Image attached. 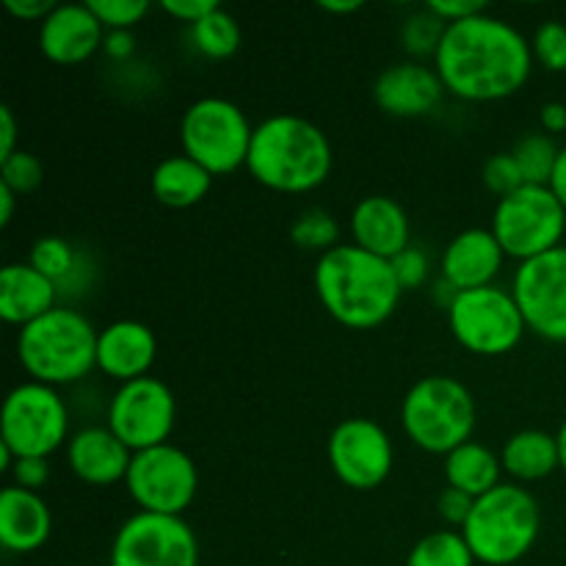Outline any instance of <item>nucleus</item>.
Listing matches in <instances>:
<instances>
[{
    "label": "nucleus",
    "mask_w": 566,
    "mask_h": 566,
    "mask_svg": "<svg viewBox=\"0 0 566 566\" xmlns=\"http://www.w3.org/2000/svg\"><path fill=\"white\" fill-rule=\"evenodd\" d=\"M66 462L83 484L111 486L127 479L133 451L108 426H88L66 442Z\"/></svg>",
    "instance_id": "20"
},
{
    "label": "nucleus",
    "mask_w": 566,
    "mask_h": 566,
    "mask_svg": "<svg viewBox=\"0 0 566 566\" xmlns=\"http://www.w3.org/2000/svg\"><path fill=\"white\" fill-rule=\"evenodd\" d=\"M332 144L310 119L269 116L254 127L247 169L260 186L280 193H310L332 175Z\"/></svg>",
    "instance_id": "3"
},
{
    "label": "nucleus",
    "mask_w": 566,
    "mask_h": 566,
    "mask_svg": "<svg viewBox=\"0 0 566 566\" xmlns=\"http://www.w3.org/2000/svg\"><path fill=\"white\" fill-rule=\"evenodd\" d=\"M426 9H429L431 14L440 17L446 25H451V22L468 20V17L481 14V11H486V6L475 3V0H429V3H426Z\"/></svg>",
    "instance_id": "40"
},
{
    "label": "nucleus",
    "mask_w": 566,
    "mask_h": 566,
    "mask_svg": "<svg viewBox=\"0 0 566 566\" xmlns=\"http://www.w3.org/2000/svg\"><path fill=\"white\" fill-rule=\"evenodd\" d=\"M512 293L525 326L542 340L566 343V247L517 265Z\"/></svg>",
    "instance_id": "14"
},
{
    "label": "nucleus",
    "mask_w": 566,
    "mask_h": 566,
    "mask_svg": "<svg viewBox=\"0 0 566 566\" xmlns=\"http://www.w3.org/2000/svg\"><path fill=\"white\" fill-rule=\"evenodd\" d=\"M448 326L459 346L481 357L514 352L528 329L514 293L497 285L457 293L448 307Z\"/></svg>",
    "instance_id": "10"
},
{
    "label": "nucleus",
    "mask_w": 566,
    "mask_h": 566,
    "mask_svg": "<svg viewBox=\"0 0 566 566\" xmlns=\"http://www.w3.org/2000/svg\"><path fill=\"white\" fill-rule=\"evenodd\" d=\"M70 434V412L55 387L22 381L6 396L0 415V446L17 459H48Z\"/></svg>",
    "instance_id": "9"
},
{
    "label": "nucleus",
    "mask_w": 566,
    "mask_h": 566,
    "mask_svg": "<svg viewBox=\"0 0 566 566\" xmlns=\"http://www.w3.org/2000/svg\"><path fill=\"white\" fill-rule=\"evenodd\" d=\"M155 357L158 340L142 321H116L97 335V368L119 385L149 376Z\"/></svg>",
    "instance_id": "18"
},
{
    "label": "nucleus",
    "mask_w": 566,
    "mask_h": 566,
    "mask_svg": "<svg viewBox=\"0 0 566 566\" xmlns=\"http://www.w3.org/2000/svg\"><path fill=\"white\" fill-rule=\"evenodd\" d=\"M401 423L420 451L448 457L473 437L475 401L453 376H426L403 398Z\"/></svg>",
    "instance_id": "6"
},
{
    "label": "nucleus",
    "mask_w": 566,
    "mask_h": 566,
    "mask_svg": "<svg viewBox=\"0 0 566 566\" xmlns=\"http://www.w3.org/2000/svg\"><path fill=\"white\" fill-rule=\"evenodd\" d=\"M407 566H475L462 531H434L409 551Z\"/></svg>",
    "instance_id": "28"
},
{
    "label": "nucleus",
    "mask_w": 566,
    "mask_h": 566,
    "mask_svg": "<svg viewBox=\"0 0 566 566\" xmlns=\"http://www.w3.org/2000/svg\"><path fill=\"white\" fill-rule=\"evenodd\" d=\"M484 186L490 188L492 193H497V199L509 197V193L520 191V188L525 186L523 175H520V166L512 153H497L486 160Z\"/></svg>",
    "instance_id": "36"
},
{
    "label": "nucleus",
    "mask_w": 566,
    "mask_h": 566,
    "mask_svg": "<svg viewBox=\"0 0 566 566\" xmlns=\"http://www.w3.org/2000/svg\"><path fill=\"white\" fill-rule=\"evenodd\" d=\"M125 486L142 512L182 517V512L197 497L199 470L186 451L166 442V446L133 453Z\"/></svg>",
    "instance_id": "11"
},
{
    "label": "nucleus",
    "mask_w": 566,
    "mask_h": 566,
    "mask_svg": "<svg viewBox=\"0 0 566 566\" xmlns=\"http://www.w3.org/2000/svg\"><path fill=\"white\" fill-rule=\"evenodd\" d=\"M534 53L512 22L486 11L451 22L434 55L446 92L468 103H497L528 83Z\"/></svg>",
    "instance_id": "1"
},
{
    "label": "nucleus",
    "mask_w": 566,
    "mask_h": 566,
    "mask_svg": "<svg viewBox=\"0 0 566 566\" xmlns=\"http://www.w3.org/2000/svg\"><path fill=\"white\" fill-rule=\"evenodd\" d=\"M17 153V119L9 105H0V160Z\"/></svg>",
    "instance_id": "44"
},
{
    "label": "nucleus",
    "mask_w": 566,
    "mask_h": 566,
    "mask_svg": "<svg viewBox=\"0 0 566 566\" xmlns=\"http://www.w3.org/2000/svg\"><path fill=\"white\" fill-rule=\"evenodd\" d=\"M11 479H14V486H22V490L39 492L50 479V464L48 459H33V457H22L11 464Z\"/></svg>",
    "instance_id": "39"
},
{
    "label": "nucleus",
    "mask_w": 566,
    "mask_h": 566,
    "mask_svg": "<svg viewBox=\"0 0 566 566\" xmlns=\"http://www.w3.org/2000/svg\"><path fill=\"white\" fill-rule=\"evenodd\" d=\"M53 517L39 492L6 486L0 492V545L9 553H33L50 539Z\"/></svg>",
    "instance_id": "22"
},
{
    "label": "nucleus",
    "mask_w": 566,
    "mask_h": 566,
    "mask_svg": "<svg viewBox=\"0 0 566 566\" xmlns=\"http://www.w3.org/2000/svg\"><path fill=\"white\" fill-rule=\"evenodd\" d=\"M97 335L92 321L59 304L17 337V357L31 381L48 387L75 385L97 368Z\"/></svg>",
    "instance_id": "4"
},
{
    "label": "nucleus",
    "mask_w": 566,
    "mask_h": 566,
    "mask_svg": "<svg viewBox=\"0 0 566 566\" xmlns=\"http://www.w3.org/2000/svg\"><path fill=\"white\" fill-rule=\"evenodd\" d=\"M59 287L31 263H9L0 271V315L6 324L28 326L59 307Z\"/></svg>",
    "instance_id": "23"
},
{
    "label": "nucleus",
    "mask_w": 566,
    "mask_h": 566,
    "mask_svg": "<svg viewBox=\"0 0 566 566\" xmlns=\"http://www.w3.org/2000/svg\"><path fill=\"white\" fill-rule=\"evenodd\" d=\"M392 271H396V280L401 285V291H418L429 280V258H426L420 249L409 247L403 249L398 258L390 260Z\"/></svg>",
    "instance_id": "37"
},
{
    "label": "nucleus",
    "mask_w": 566,
    "mask_h": 566,
    "mask_svg": "<svg viewBox=\"0 0 566 566\" xmlns=\"http://www.w3.org/2000/svg\"><path fill=\"white\" fill-rule=\"evenodd\" d=\"M321 9L326 14H354V11L363 9V0H324Z\"/></svg>",
    "instance_id": "48"
},
{
    "label": "nucleus",
    "mask_w": 566,
    "mask_h": 566,
    "mask_svg": "<svg viewBox=\"0 0 566 566\" xmlns=\"http://www.w3.org/2000/svg\"><path fill=\"white\" fill-rule=\"evenodd\" d=\"M490 230L506 258L525 263L562 247L566 208L551 186H523L520 191L497 199Z\"/></svg>",
    "instance_id": "8"
},
{
    "label": "nucleus",
    "mask_w": 566,
    "mask_h": 566,
    "mask_svg": "<svg viewBox=\"0 0 566 566\" xmlns=\"http://www.w3.org/2000/svg\"><path fill=\"white\" fill-rule=\"evenodd\" d=\"M160 9L169 17H175V20L197 25L199 20H205V17L210 14V11L219 9V3H213V0H164Z\"/></svg>",
    "instance_id": "41"
},
{
    "label": "nucleus",
    "mask_w": 566,
    "mask_h": 566,
    "mask_svg": "<svg viewBox=\"0 0 566 566\" xmlns=\"http://www.w3.org/2000/svg\"><path fill=\"white\" fill-rule=\"evenodd\" d=\"M473 506L475 497L464 495L462 490H453V486H446V490L440 492V497H437V512H440V517L446 520L448 525H453V528H464V523H468L470 514H473Z\"/></svg>",
    "instance_id": "38"
},
{
    "label": "nucleus",
    "mask_w": 566,
    "mask_h": 566,
    "mask_svg": "<svg viewBox=\"0 0 566 566\" xmlns=\"http://www.w3.org/2000/svg\"><path fill=\"white\" fill-rule=\"evenodd\" d=\"M44 180V166L36 155L25 153V149H17L14 155H9L6 160H0V182L9 186L17 197L22 193H31L42 186Z\"/></svg>",
    "instance_id": "33"
},
{
    "label": "nucleus",
    "mask_w": 566,
    "mask_h": 566,
    "mask_svg": "<svg viewBox=\"0 0 566 566\" xmlns=\"http://www.w3.org/2000/svg\"><path fill=\"white\" fill-rule=\"evenodd\" d=\"M442 86L434 66H426L420 61H403L392 64L376 77L374 99L385 114L412 119V116H426L440 105Z\"/></svg>",
    "instance_id": "17"
},
{
    "label": "nucleus",
    "mask_w": 566,
    "mask_h": 566,
    "mask_svg": "<svg viewBox=\"0 0 566 566\" xmlns=\"http://www.w3.org/2000/svg\"><path fill=\"white\" fill-rule=\"evenodd\" d=\"M105 31H133L149 14L147 0H88Z\"/></svg>",
    "instance_id": "35"
},
{
    "label": "nucleus",
    "mask_w": 566,
    "mask_h": 566,
    "mask_svg": "<svg viewBox=\"0 0 566 566\" xmlns=\"http://www.w3.org/2000/svg\"><path fill=\"white\" fill-rule=\"evenodd\" d=\"M313 280L326 313L348 329L381 326L392 318L403 293L390 260L354 243H340L321 254Z\"/></svg>",
    "instance_id": "2"
},
{
    "label": "nucleus",
    "mask_w": 566,
    "mask_h": 566,
    "mask_svg": "<svg viewBox=\"0 0 566 566\" xmlns=\"http://www.w3.org/2000/svg\"><path fill=\"white\" fill-rule=\"evenodd\" d=\"M213 186V175L188 155L164 158L153 171V193L164 208L186 210L202 202Z\"/></svg>",
    "instance_id": "24"
},
{
    "label": "nucleus",
    "mask_w": 566,
    "mask_h": 566,
    "mask_svg": "<svg viewBox=\"0 0 566 566\" xmlns=\"http://www.w3.org/2000/svg\"><path fill=\"white\" fill-rule=\"evenodd\" d=\"M506 260V252L501 249L492 230H464L448 243L442 254V280L453 291H479L490 287L495 276L501 274V265Z\"/></svg>",
    "instance_id": "19"
},
{
    "label": "nucleus",
    "mask_w": 566,
    "mask_h": 566,
    "mask_svg": "<svg viewBox=\"0 0 566 566\" xmlns=\"http://www.w3.org/2000/svg\"><path fill=\"white\" fill-rule=\"evenodd\" d=\"M539 503L525 486L501 484L479 497L462 536L475 562L486 566L517 564L539 539Z\"/></svg>",
    "instance_id": "5"
},
{
    "label": "nucleus",
    "mask_w": 566,
    "mask_h": 566,
    "mask_svg": "<svg viewBox=\"0 0 566 566\" xmlns=\"http://www.w3.org/2000/svg\"><path fill=\"white\" fill-rule=\"evenodd\" d=\"M326 457L337 479L357 492H370L385 484L396 462L387 431L368 418L337 423L329 434Z\"/></svg>",
    "instance_id": "15"
},
{
    "label": "nucleus",
    "mask_w": 566,
    "mask_h": 566,
    "mask_svg": "<svg viewBox=\"0 0 566 566\" xmlns=\"http://www.w3.org/2000/svg\"><path fill=\"white\" fill-rule=\"evenodd\" d=\"M542 130L547 136H558V133H566V105L564 103H545L542 105Z\"/></svg>",
    "instance_id": "45"
},
{
    "label": "nucleus",
    "mask_w": 566,
    "mask_h": 566,
    "mask_svg": "<svg viewBox=\"0 0 566 566\" xmlns=\"http://www.w3.org/2000/svg\"><path fill=\"white\" fill-rule=\"evenodd\" d=\"M191 39L199 53L208 55V59H230L241 48V25H238V20L230 11H224L219 6L205 20L191 25Z\"/></svg>",
    "instance_id": "27"
},
{
    "label": "nucleus",
    "mask_w": 566,
    "mask_h": 566,
    "mask_svg": "<svg viewBox=\"0 0 566 566\" xmlns=\"http://www.w3.org/2000/svg\"><path fill=\"white\" fill-rule=\"evenodd\" d=\"M409 219L407 210L390 197H365L352 213L354 247L392 260L409 249Z\"/></svg>",
    "instance_id": "21"
},
{
    "label": "nucleus",
    "mask_w": 566,
    "mask_h": 566,
    "mask_svg": "<svg viewBox=\"0 0 566 566\" xmlns=\"http://www.w3.org/2000/svg\"><path fill=\"white\" fill-rule=\"evenodd\" d=\"M14 205H17V193L11 191L9 186L0 182V227H6L14 216Z\"/></svg>",
    "instance_id": "47"
},
{
    "label": "nucleus",
    "mask_w": 566,
    "mask_h": 566,
    "mask_svg": "<svg viewBox=\"0 0 566 566\" xmlns=\"http://www.w3.org/2000/svg\"><path fill=\"white\" fill-rule=\"evenodd\" d=\"M177 423V401L155 376L127 381L108 403V429L133 453L166 446Z\"/></svg>",
    "instance_id": "13"
},
{
    "label": "nucleus",
    "mask_w": 566,
    "mask_h": 566,
    "mask_svg": "<svg viewBox=\"0 0 566 566\" xmlns=\"http://www.w3.org/2000/svg\"><path fill=\"white\" fill-rule=\"evenodd\" d=\"M551 191L556 193L558 202L566 208V147H562L556 160V169H553V180H551Z\"/></svg>",
    "instance_id": "46"
},
{
    "label": "nucleus",
    "mask_w": 566,
    "mask_h": 566,
    "mask_svg": "<svg viewBox=\"0 0 566 566\" xmlns=\"http://www.w3.org/2000/svg\"><path fill=\"white\" fill-rule=\"evenodd\" d=\"M558 153H562V147L547 133H528V136L520 138L512 155L517 160L525 186H551Z\"/></svg>",
    "instance_id": "29"
},
{
    "label": "nucleus",
    "mask_w": 566,
    "mask_h": 566,
    "mask_svg": "<svg viewBox=\"0 0 566 566\" xmlns=\"http://www.w3.org/2000/svg\"><path fill=\"white\" fill-rule=\"evenodd\" d=\"M103 50L108 59L125 61V59H130L133 50H136V39H133L130 31H105Z\"/></svg>",
    "instance_id": "43"
},
{
    "label": "nucleus",
    "mask_w": 566,
    "mask_h": 566,
    "mask_svg": "<svg viewBox=\"0 0 566 566\" xmlns=\"http://www.w3.org/2000/svg\"><path fill=\"white\" fill-rule=\"evenodd\" d=\"M108 566H199V542L182 517L138 512L111 542Z\"/></svg>",
    "instance_id": "12"
},
{
    "label": "nucleus",
    "mask_w": 566,
    "mask_h": 566,
    "mask_svg": "<svg viewBox=\"0 0 566 566\" xmlns=\"http://www.w3.org/2000/svg\"><path fill=\"white\" fill-rule=\"evenodd\" d=\"M105 28L88 3H59L39 25V50L61 66H75L103 50Z\"/></svg>",
    "instance_id": "16"
},
{
    "label": "nucleus",
    "mask_w": 566,
    "mask_h": 566,
    "mask_svg": "<svg viewBox=\"0 0 566 566\" xmlns=\"http://www.w3.org/2000/svg\"><path fill=\"white\" fill-rule=\"evenodd\" d=\"M446 28L448 25L440 20V17L431 14L429 9H423L418 11V14L409 17L407 25H403L401 31L403 44H407V50L412 55H420V59H423V55H431V59H434Z\"/></svg>",
    "instance_id": "32"
},
{
    "label": "nucleus",
    "mask_w": 566,
    "mask_h": 566,
    "mask_svg": "<svg viewBox=\"0 0 566 566\" xmlns=\"http://www.w3.org/2000/svg\"><path fill=\"white\" fill-rule=\"evenodd\" d=\"M254 127L235 103L202 97L191 103L180 122L182 155L197 160L213 177L232 175L247 166Z\"/></svg>",
    "instance_id": "7"
},
{
    "label": "nucleus",
    "mask_w": 566,
    "mask_h": 566,
    "mask_svg": "<svg viewBox=\"0 0 566 566\" xmlns=\"http://www.w3.org/2000/svg\"><path fill=\"white\" fill-rule=\"evenodd\" d=\"M28 263L36 271H42L48 280H53L61 293V287H64L66 282H75L77 269H81V254H77L75 247H72L70 241H64V238L48 235L39 238V241L33 243Z\"/></svg>",
    "instance_id": "30"
},
{
    "label": "nucleus",
    "mask_w": 566,
    "mask_h": 566,
    "mask_svg": "<svg viewBox=\"0 0 566 566\" xmlns=\"http://www.w3.org/2000/svg\"><path fill=\"white\" fill-rule=\"evenodd\" d=\"M291 238L298 249H304V252L326 254L335 247H340V243H337L340 227H337V219L332 213H326V210L321 208H310L293 221Z\"/></svg>",
    "instance_id": "31"
},
{
    "label": "nucleus",
    "mask_w": 566,
    "mask_h": 566,
    "mask_svg": "<svg viewBox=\"0 0 566 566\" xmlns=\"http://www.w3.org/2000/svg\"><path fill=\"white\" fill-rule=\"evenodd\" d=\"M556 442H558V462H562V470L566 473V420L562 423V429H558Z\"/></svg>",
    "instance_id": "49"
},
{
    "label": "nucleus",
    "mask_w": 566,
    "mask_h": 566,
    "mask_svg": "<svg viewBox=\"0 0 566 566\" xmlns=\"http://www.w3.org/2000/svg\"><path fill=\"white\" fill-rule=\"evenodd\" d=\"M59 3L53 0H3V9L9 11L11 17L22 22H39L42 25L44 17L55 9Z\"/></svg>",
    "instance_id": "42"
},
{
    "label": "nucleus",
    "mask_w": 566,
    "mask_h": 566,
    "mask_svg": "<svg viewBox=\"0 0 566 566\" xmlns=\"http://www.w3.org/2000/svg\"><path fill=\"white\" fill-rule=\"evenodd\" d=\"M501 457H495L481 442H464V446H459L457 451L446 457L448 486L462 490L464 495L475 497V501L495 490V486H501Z\"/></svg>",
    "instance_id": "25"
},
{
    "label": "nucleus",
    "mask_w": 566,
    "mask_h": 566,
    "mask_svg": "<svg viewBox=\"0 0 566 566\" xmlns=\"http://www.w3.org/2000/svg\"><path fill=\"white\" fill-rule=\"evenodd\" d=\"M501 464L512 479L517 481H542L562 468L558 462L556 437L539 429L517 431L512 440L503 446Z\"/></svg>",
    "instance_id": "26"
},
{
    "label": "nucleus",
    "mask_w": 566,
    "mask_h": 566,
    "mask_svg": "<svg viewBox=\"0 0 566 566\" xmlns=\"http://www.w3.org/2000/svg\"><path fill=\"white\" fill-rule=\"evenodd\" d=\"M531 53L547 72H566V25L558 20H547L536 28L531 39Z\"/></svg>",
    "instance_id": "34"
}]
</instances>
